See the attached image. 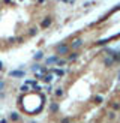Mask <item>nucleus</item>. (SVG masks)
Here are the masks:
<instances>
[{"label": "nucleus", "instance_id": "obj_8", "mask_svg": "<svg viewBox=\"0 0 120 123\" xmlns=\"http://www.w3.org/2000/svg\"><path fill=\"white\" fill-rule=\"evenodd\" d=\"M41 57H42V53H36V54H35V59H36V60H39Z\"/></svg>", "mask_w": 120, "mask_h": 123}, {"label": "nucleus", "instance_id": "obj_13", "mask_svg": "<svg viewBox=\"0 0 120 123\" xmlns=\"http://www.w3.org/2000/svg\"><path fill=\"white\" fill-rule=\"evenodd\" d=\"M62 123H69V119H63V120H62Z\"/></svg>", "mask_w": 120, "mask_h": 123}, {"label": "nucleus", "instance_id": "obj_5", "mask_svg": "<svg viewBox=\"0 0 120 123\" xmlns=\"http://www.w3.org/2000/svg\"><path fill=\"white\" fill-rule=\"evenodd\" d=\"M54 62H57V59H56V57H53V59H48V60H47V65H50V63H54Z\"/></svg>", "mask_w": 120, "mask_h": 123}, {"label": "nucleus", "instance_id": "obj_12", "mask_svg": "<svg viewBox=\"0 0 120 123\" xmlns=\"http://www.w3.org/2000/svg\"><path fill=\"white\" fill-rule=\"evenodd\" d=\"M69 59H71V60H75V59H77V54H71Z\"/></svg>", "mask_w": 120, "mask_h": 123}, {"label": "nucleus", "instance_id": "obj_1", "mask_svg": "<svg viewBox=\"0 0 120 123\" xmlns=\"http://www.w3.org/2000/svg\"><path fill=\"white\" fill-rule=\"evenodd\" d=\"M66 51H68V47H66V45L59 47V53H60V54H63V53H66Z\"/></svg>", "mask_w": 120, "mask_h": 123}, {"label": "nucleus", "instance_id": "obj_7", "mask_svg": "<svg viewBox=\"0 0 120 123\" xmlns=\"http://www.w3.org/2000/svg\"><path fill=\"white\" fill-rule=\"evenodd\" d=\"M56 95H57V96H62V95H63V90H62V89H57Z\"/></svg>", "mask_w": 120, "mask_h": 123}, {"label": "nucleus", "instance_id": "obj_2", "mask_svg": "<svg viewBox=\"0 0 120 123\" xmlns=\"http://www.w3.org/2000/svg\"><path fill=\"white\" fill-rule=\"evenodd\" d=\"M81 39H78V41H75V42H74V45H72V48H78V47H81Z\"/></svg>", "mask_w": 120, "mask_h": 123}, {"label": "nucleus", "instance_id": "obj_9", "mask_svg": "<svg viewBox=\"0 0 120 123\" xmlns=\"http://www.w3.org/2000/svg\"><path fill=\"white\" fill-rule=\"evenodd\" d=\"M54 72H56L57 75H63V71H60V69H57V71H54Z\"/></svg>", "mask_w": 120, "mask_h": 123}, {"label": "nucleus", "instance_id": "obj_11", "mask_svg": "<svg viewBox=\"0 0 120 123\" xmlns=\"http://www.w3.org/2000/svg\"><path fill=\"white\" fill-rule=\"evenodd\" d=\"M105 63H107V65H111V63H113V59H107Z\"/></svg>", "mask_w": 120, "mask_h": 123}, {"label": "nucleus", "instance_id": "obj_10", "mask_svg": "<svg viewBox=\"0 0 120 123\" xmlns=\"http://www.w3.org/2000/svg\"><path fill=\"white\" fill-rule=\"evenodd\" d=\"M11 119H12V120H17V119H18V116H17V114H11Z\"/></svg>", "mask_w": 120, "mask_h": 123}, {"label": "nucleus", "instance_id": "obj_6", "mask_svg": "<svg viewBox=\"0 0 120 123\" xmlns=\"http://www.w3.org/2000/svg\"><path fill=\"white\" fill-rule=\"evenodd\" d=\"M51 78H53V77H51V74H48V75L44 77V80H45V81H51Z\"/></svg>", "mask_w": 120, "mask_h": 123}, {"label": "nucleus", "instance_id": "obj_4", "mask_svg": "<svg viewBox=\"0 0 120 123\" xmlns=\"http://www.w3.org/2000/svg\"><path fill=\"white\" fill-rule=\"evenodd\" d=\"M50 24H51V20H50V18H48V20H45L44 23H42V26H44V27H47V26H50Z\"/></svg>", "mask_w": 120, "mask_h": 123}, {"label": "nucleus", "instance_id": "obj_3", "mask_svg": "<svg viewBox=\"0 0 120 123\" xmlns=\"http://www.w3.org/2000/svg\"><path fill=\"white\" fill-rule=\"evenodd\" d=\"M11 75L12 77H23L24 74H23V72H11Z\"/></svg>", "mask_w": 120, "mask_h": 123}]
</instances>
